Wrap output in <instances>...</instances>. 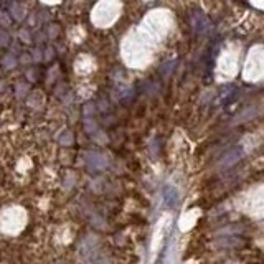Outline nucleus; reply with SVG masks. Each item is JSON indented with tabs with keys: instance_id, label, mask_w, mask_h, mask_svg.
Wrapping results in <instances>:
<instances>
[{
	"instance_id": "obj_1",
	"label": "nucleus",
	"mask_w": 264,
	"mask_h": 264,
	"mask_svg": "<svg viewBox=\"0 0 264 264\" xmlns=\"http://www.w3.org/2000/svg\"><path fill=\"white\" fill-rule=\"evenodd\" d=\"M162 195H164V203H165V207H167V208H174L175 205H177V202H178V192L174 187H170V185L164 187Z\"/></svg>"
},
{
	"instance_id": "obj_2",
	"label": "nucleus",
	"mask_w": 264,
	"mask_h": 264,
	"mask_svg": "<svg viewBox=\"0 0 264 264\" xmlns=\"http://www.w3.org/2000/svg\"><path fill=\"white\" fill-rule=\"evenodd\" d=\"M243 157V149H233V150H229V152L226 155H223V159H221V167H231V165H234L238 162L239 159Z\"/></svg>"
}]
</instances>
